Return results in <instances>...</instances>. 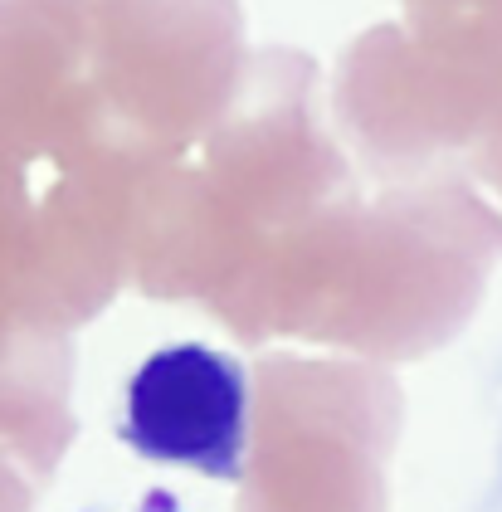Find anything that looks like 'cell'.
<instances>
[{
  "label": "cell",
  "instance_id": "obj_1",
  "mask_svg": "<svg viewBox=\"0 0 502 512\" xmlns=\"http://www.w3.org/2000/svg\"><path fill=\"white\" fill-rule=\"evenodd\" d=\"M122 439L152 459L205 478H239L249 444V381L230 352L176 342L152 352L127 381Z\"/></svg>",
  "mask_w": 502,
  "mask_h": 512
}]
</instances>
